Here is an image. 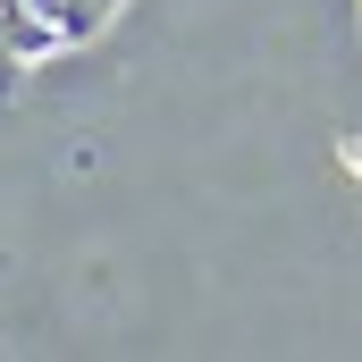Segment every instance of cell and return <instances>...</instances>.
I'll return each instance as SVG.
<instances>
[{
	"label": "cell",
	"mask_w": 362,
	"mask_h": 362,
	"mask_svg": "<svg viewBox=\"0 0 362 362\" xmlns=\"http://www.w3.org/2000/svg\"><path fill=\"white\" fill-rule=\"evenodd\" d=\"M118 17V0H0V93H17V76H34L42 59L93 42Z\"/></svg>",
	"instance_id": "cell-1"
}]
</instances>
